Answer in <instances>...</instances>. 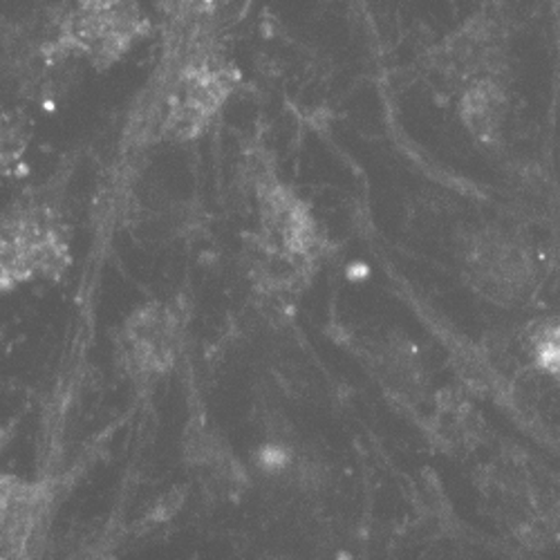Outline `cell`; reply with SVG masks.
Masks as SVG:
<instances>
[{
	"label": "cell",
	"instance_id": "cell-6",
	"mask_svg": "<svg viewBox=\"0 0 560 560\" xmlns=\"http://www.w3.org/2000/svg\"><path fill=\"white\" fill-rule=\"evenodd\" d=\"M504 92L493 79L478 81L466 88L462 100V115L469 130L482 142H493L504 119Z\"/></svg>",
	"mask_w": 560,
	"mask_h": 560
},
{
	"label": "cell",
	"instance_id": "cell-1",
	"mask_svg": "<svg viewBox=\"0 0 560 560\" xmlns=\"http://www.w3.org/2000/svg\"><path fill=\"white\" fill-rule=\"evenodd\" d=\"M153 34V21L139 0H70L50 25L40 55L50 63L77 61L108 70Z\"/></svg>",
	"mask_w": 560,
	"mask_h": 560
},
{
	"label": "cell",
	"instance_id": "cell-9",
	"mask_svg": "<svg viewBox=\"0 0 560 560\" xmlns=\"http://www.w3.org/2000/svg\"><path fill=\"white\" fill-rule=\"evenodd\" d=\"M549 236H551V254L553 265L560 271V202L551 209V222H549Z\"/></svg>",
	"mask_w": 560,
	"mask_h": 560
},
{
	"label": "cell",
	"instance_id": "cell-7",
	"mask_svg": "<svg viewBox=\"0 0 560 560\" xmlns=\"http://www.w3.org/2000/svg\"><path fill=\"white\" fill-rule=\"evenodd\" d=\"M534 357L547 375L560 382V325L547 323L534 335Z\"/></svg>",
	"mask_w": 560,
	"mask_h": 560
},
{
	"label": "cell",
	"instance_id": "cell-2",
	"mask_svg": "<svg viewBox=\"0 0 560 560\" xmlns=\"http://www.w3.org/2000/svg\"><path fill=\"white\" fill-rule=\"evenodd\" d=\"M68 262V233L52 209L21 207L0 218V290L57 278Z\"/></svg>",
	"mask_w": 560,
	"mask_h": 560
},
{
	"label": "cell",
	"instance_id": "cell-3",
	"mask_svg": "<svg viewBox=\"0 0 560 560\" xmlns=\"http://www.w3.org/2000/svg\"><path fill=\"white\" fill-rule=\"evenodd\" d=\"M469 283L495 305L527 303L536 290V265L525 243L506 229L478 231L466 247Z\"/></svg>",
	"mask_w": 560,
	"mask_h": 560
},
{
	"label": "cell",
	"instance_id": "cell-5",
	"mask_svg": "<svg viewBox=\"0 0 560 560\" xmlns=\"http://www.w3.org/2000/svg\"><path fill=\"white\" fill-rule=\"evenodd\" d=\"M48 498L36 485L12 482L0 487V549L25 551L43 527Z\"/></svg>",
	"mask_w": 560,
	"mask_h": 560
},
{
	"label": "cell",
	"instance_id": "cell-4",
	"mask_svg": "<svg viewBox=\"0 0 560 560\" xmlns=\"http://www.w3.org/2000/svg\"><path fill=\"white\" fill-rule=\"evenodd\" d=\"M182 343V320L164 303L137 310L124 330L128 370L142 380H158L173 368Z\"/></svg>",
	"mask_w": 560,
	"mask_h": 560
},
{
	"label": "cell",
	"instance_id": "cell-8",
	"mask_svg": "<svg viewBox=\"0 0 560 560\" xmlns=\"http://www.w3.org/2000/svg\"><path fill=\"white\" fill-rule=\"evenodd\" d=\"M213 5H215V0H160L164 19L196 14V12H202V10L213 8Z\"/></svg>",
	"mask_w": 560,
	"mask_h": 560
},
{
	"label": "cell",
	"instance_id": "cell-10",
	"mask_svg": "<svg viewBox=\"0 0 560 560\" xmlns=\"http://www.w3.org/2000/svg\"><path fill=\"white\" fill-rule=\"evenodd\" d=\"M3 448H5V431L0 429V451H3Z\"/></svg>",
	"mask_w": 560,
	"mask_h": 560
}]
</instances>
